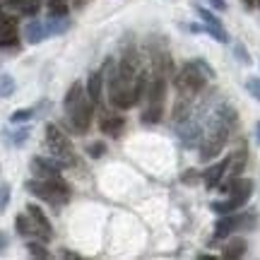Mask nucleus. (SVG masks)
I'll return each instance as SVG.
<instances>
[{"instance_id":"nucleus-1","label":"nucleus","mask_w":260,"mask_h":260,"mask_svg":"<svg viewBox=\"0 0 260 260\" xmlns=\"http://www.w3.org/2000/svg\"><path fill=\"white\" fill-rule=\"evenodd\" d=\"M234 125H236V111H234L232 106H226V104L219 106L217 113H214L212 123H210V128L205 130L203 140H200V159L203 161H210V159H214L222 152Z\"/></svg>"},{"instance_id":"nucleus-2","label":"nucleus","mask_w":260,"mask_h":260,"mask_svg":"<svg viewBox=\"0 0 260 260\" xmlns=\"http://www.w3.org/2000/svg\"><path fill=\"white\" fill-rule=\"evenodd\" d=\"M65 113H68V121L73 125L75 135H84L89 125H92V106L94 104L89 102V96H87V89H84L82 82H73V87L68 89L65 94Z\"/></svg>"},{"instance_id":"nucleus-3","label":"nucleus","mask_w":260,"mask_h":260,"mask_svg":"<svg viewBox=\"0 0 260 260\" xmlns=\"http://www.w3.org/2000/svg\"><path fill=\"white\" fill-rule=\"evenodd\" d=\"M214 77V70L205 60H188L176 75H174V82H176L178 94L183 96H195L205 89L207 80Z\"/></svg>"},{"instance_id":"nucleus-4","label":"nucleus","mask_w":260,"mask_h":260,"mask_svg":"<svg viewBox=\"0 0 260 260\" xmlns=\"http://www.w3.org/2000/svg\"><path fill=\"white\" fill-rule=\"evenodd\" d=\"M167 82L169 77L161 70H152L147 80V106H145V111L140 116V121L145 123V125H154V123L161 121V116H164V99H167Z\"/></svg>"},{"instance_id":"nucleus-5","label":"nucleus","mask_w":260,"mask_h":260,"mask_svg":"<svg viewBox=\"0 0 260 260\" xmlns=\"http://www.w3.org/2000/svg\"><path fill=\"white\" fill-rule=\"evenodd\" d=\"M253 195V181L251 178H236L229 188V198L222 203H212V210L217 214H232L236 210H241L243 205L251 200Z\"/></svg>"},{"instance_id":"nucleus-6","label":"nucleus","mask_w":260,"mask_h":260,"mask_svg":"<svg viewBox=\"0 0 260 260\" xmlns=\"http://www.w3.org/2000/svg\"><path fill=\"white\" fill-rule=\"evenodd\" d=\"M46 145H48V149H51V154H53L63 167H73L75 164L73 142L68 140V135L58 128L56 123H46Z\"/></svg>"},{"instance_id":"nucleus-7","label":"nucleus","mask_w":260,"mask_h":260,"mask_svg":"<svg viewBox=\"0 0 260 260\" xmlns=\"http://www.w3.org/2000/svg\"><path fill=\"white\" fill-rule=\"evenodd\" d=\"M258 224V214H222V219L214 224V239H226L234 232H253Z\"/></svg>"},{"instance_id":"nucleus-8","label":"nucleus","mask_w":260,"mask_h":260,"mask_svg":"<svg viewBox=\"0 0 260 260\" xmlns=\"http://www.w3.org/2000/svg\"><path fill=\"white\" fill-rule=\"evenodd\" d=\"M31 195H37L39 200H44L48 205H65L68 203V198H70V188H60L58 183L53 181H44V178H34V181H27L24 183Z\"/></svg>"},{"instance_id":"nucleus-9","label":"nucleus","mask_w":260,"mask_h":260,"mask_svg":"<svg viewBox=\"0 0 260 260\" xmlns=\"http://www.w3.org/2000/svg\"><path fill=\"white\" fill-rule=\"evenodd\" d=\"M63 164L58 161L56 157H34L31 159V174L37 178H44V181H53L58 183L60 188H70L68 186V181L60 176V171H63Z\"/></svg>"},{"instance_id":"nucleus-10","label":"nucleus","mask_w":260,"mask_h":260,"mask_svg":"<svg viewBox=\"0 0 260 260\" xmlns=\"http://www.w3.org/2000/svg\"><path fill=\"white\" fill-rule=\"evenodd\" d=\"M246 159H248V149L246 147H239L234 152L232 157H229V169H226V181L219 183V190L222 193H229V188L236 178H241V171L246 169Z\"/></svg>"},{"instance_id":"nucleus-11","label":"nucleus","mask_w":260,"mask_h":260,"mask_svg":"<svg viewBox=\"0 0 260 260\" xmlns=\"http://www.w3.org/2000/svg\"><path fill=\"white\" fill-rule=\"evenodd\" d=\"M27 214H29V219H31V224H34V236L41 239L44 243L51 241L53 229H51V222H48V217L44 214V210L39 205H27Z\"/></svg>"},{"instance_id":"nucleus-12","label":"nucleus","mask_w":260,"mask_h":260,"mask_svg":"<svg viewBox=\"0 0 260 260\" xmlns=\"http://www.w3.org/2000/svg\"><path fill=\"white\" fill-rule=\"evenodd\" d=\"M198 10V15L203 17V22H205V31L210 34V37H214L217 41H222V44H226L229 41V34L224 31V27H222V22L214 17L210 10H205V8H195Z\"/></svg>"},{"instance_id":"nucleus-13","label":"nucleus","mask_w":260,"mask_h":260,"mask_svg":"<svg viewBox=\"0 0 260 260\" xmlns=\"http://www.w3.org/2000/svg\"><path fill=\"white\" fill-rule=\"evenodd\" d=\"M104 73L102 70H96V73L89 75V80H87V96H89V102L94 106H104Z\"/></svg>"},{"instance_id":"nucleus-14","label":"nucleus","mask_w":260,"mask_h":260,"mask_svg":"<svg viewBox=\"0 0 260 260\" xmlns=\"http://www.w3.org/2000/svg\"><path fill=\"white\" fill-rule=\"evenodd\" d=\"M226 169H229V157L226 159H222V161H217L214 167H210L207 171L203 174V181H205V188H217L219 183H222V178H224V174H226Z\"/></svg>"},{"instance_id":"nucleus-15","label":"nucleus","mask_w":260,"mask_h":260,"mask_svg":"<svg viewBox=\"0 0 260 260\" xmlns=\"http://www.w3.org/2000/svg\"><path fill=\"white\" fill-rule=\"evenodd\" d=\"M178 138H181V142H183L186 147H195V145L203 140V128L195 121H186L178 128Z\"/></svg>"},{"instance_id":"nucleus-16","label":"nucleus","mask_w":260,"mask_h":260,"mask_svg":"<svg viewBox=\"0 0 260 260\" xmlns=\"http://www.w3.org/2000/svg\"><path fill=\"white\" fill-rule=\"evenodd\" d=\"M99 125H102V133H106L109 138H121L123 130H125V118L116 116V113H106Z\"/></svg>"},{"instance_id":"nucleus-17","label":"nucleus","mask_w":260,"mask_h":260,"mask_svg":"<svg viewBox=\"0 0 260 260\" xmlns=\"http://www.w3.org/2000/svg\"><path fill=\"white\" fill-rule=\"evenodd\" d=\"M46 37H48V29L44 22H39V19L27 22V27H24V39H27L29 44H41Z\"/></svg>"},{"instance_id":"nucleus-18","label":"nucleus","mask_w":260,"mask_h":260,"mask_svg":"<svg viewBox=\"0 0 260 260\" xmlns=\"http://www.w3.org/2000/svg\"><path fill=\"white\" fill-rule=\"evenodd\" d=\"M246 251H248V243H246V239H241V236H234V239H229L226 241V246H224L222 255L224 258H243L246 255Z\"/></svg>"},{"instance_id":"nucleus-19","label":"nucleus","mask_w":260,"mask_h":260,"mask_svg":"<svg viewBox=\"0 0 260 260\" xmlns=\"http://www.w3.org/2000/svg\"><path fill=\"white\" fill-rule=\"evenodd\" d=\"M46 29H48V34H53V37L65 34V31L70 29V17H68V15H48Z\"/></svg>"},{"instance_id":"nucleus-20","label":"nucleus","mask_w":260,"mask_h":260,"mask_svg":"<svg viewBox=\"0 0 260 260\" xmlns=\"http://www.w3.org/2000/svg\"><path fill=\"white\" fill-rule=\"evenodd\" d=\"M3 138H5V142H8V145L19 147V145H24V142H27V138H29V125L17 128V130H3Z\"/></svg>"},{"instance_id":"nucleus-21","label":"nucleus","mask_w":260,"mask_h":260,"mask_svg":"<svg viewBox=\"0 0 260 260\" xmlns=\"http://www.w3.org/2000/svg\"><path fill=\"white\" fill-rule=\"evenodd\" d=\"M15 226H17V234H19V236H24V239L34 236V224H31V219H29V214H17Z\"/></svg>"},{"instance_id":"nucleus-22","label":"nucleus","mask_w":260,"mask_h":260,"mask_svg":"<svg viewBox=\"0 0 260 260\" xmlns=\"http://www.w3.org/2000/svg\"><path fill=\"white\" fill-rule=\"evenodd\" d=\"M27 253L31 255V258H39V260L51 258V253H48V248L44 246L41 239H39V241H27Z\"/></svg>"},{"instance_id":"nucleus-23","label":"nucleus","mask_w":260,"mask_h":260,"mask_svg":"<svg viewBox=\"0 0 260 260\" xmlns=\"http://www.w3.org/2000/svg\"><path fill=\"white\" fill-rule=\"evenodd\" d=\"M41 3H44V0H22V3H19V12H22V15H29V17H37Z\"/></svg>"},{"instance_id":"nucleus-24","label":"nucleus","mask_w":260,"mask_h":260,"mask_svg":"<svg viewBox=\"0 0 260 260\" xmlns=\"http://www.w3.org/2000/svg\"><path fill=\"white\" fill-rule=\"evenodd\" d=\"M12 94H15V80L10 75H0V96L8 99Z\"/></svg>"},{"instance_id":"nucleus-25","label":"nucleus","mask_w":260,"mask_h":260,"mask_svg":"<svg viewBox=\"0 0 260 260\" xmlns=\"http://www.w3.org/2000/svg\"><path fill=\"white\" fill-rule=\"evenodd\" d=\"M15 27H17V17H5V15H0V37L15 34Z\"/></svg>"},{"instance_id":"nucleus-26","label":"nucleus","mask_w":260,"mask_h":260,"mask_svg":"<svg viewBox=\"0 0 260 260\" xmlns=\"http://www.w3.org/2000/svg\"><path fill=\"white\" fill-rule=\"evenodd\" d=\"M34 118V109H17L15 113H10V123H24Z\"/></svg>"},{"instance_id":"nucleus-27","label":"nucleus","mask_w":260,"mask_h":260,"mask_svg":"<svg viewBox=\"0 0 260 260\" xmlns=\"http://www.w3.org/2000/svg\"><path fill=\"white\" fill-rule=\"evenodd\" d=\"M70 8L65 0H48V15H68Z\"/></svg>"},{"instance_id":"nucleus-28","label":"nucleus","mask_w":260,"mask_h":260,"mask_svg":"<svg viewBox=\"0 0 260 260\" xmlns=\"http://www.w3.org/2000/svg\"><path fill=\"white\" fill-rule=\"evenodd\" d=\"M246 89L251 92V96L255 102H260V77H248L246 80Z\"/></svg>"},{"instance_id":"nucleus-29","label":"nucleus","mask_w":260,"mask_h":260,"mask_svg":"<svg viewBox=\"0 0 260 260\" xmlns=\"http://www.w3.org/2000/svg\"><path fill=\"white\" fill-rule=\"evenodd\" d=\"M104 152H106V145H104V142H92V145H87V154L92 159L104 157Z\"/></svg>"},{"instance_id":"nucleus-30","label":"nucleus","mask_w":260,"mask_h":260,"mask_svg":"<svg viewBox=\"0 0 260 260\" xmlns=\"http://www.w3.org/2000/svg\"><path fill=\"white\" fill-rule=\"evenodd\" d=\"M8 203H10V186L3 183V186H0V212L8 207Z\"/></svg>"},{"instance_id":"nucleus-31","label":"nucleus","mask_w":260,"mask_h":260,"mask_svg":"<svg viewBox=\"0 0 260 260\" xmlns=\"http://www.w3.org/2000/svg\"><path fill=\"white\" fill-rule=\"evenodd\" d=\"M0 48H17V37H15V34L0 37Z\"/></svg>"},{"instance_id":"nucleus-32","label":"nucleus","mask_w":260,"mask_h":260,"mask_svg":"<svg viewBox=\"0 0 260 260\" xmlns=\"http://www.w3.org/2000/svg\"><path fill=\"white\" fill-rule=\"evenodd\" d=\"M198 174H195L193 169H190V171H188V174H183V178H181V181H183V183H195V181H198Z\"/></svg>"},{"instance_id":"nucleus-33","label":"nucleus","mask_w":260,"mask_h":260,"mask_svg":"<svg viewBox=\"0 0 260 260\" xmlns=\"http://www.w3.org/2000/svg\"><path fill=\"white\" fill-rule=\"evenodd\" d=\"M236 53H239V60H241V63H251V58L243 51V46H236Z\"/></svg>"},{"instance_id":"nucleus-34","label":"nucleus","mask_w":260,"mask_h":260,"mask_svg":"<svg viewBox=\"0 0 260 260\" xmlns=\"http://www.w3.org/2000/svg\"><path fill=\"white\" fill-rule=\"evenodd\" d=\"M207 3H210L214 10H219V12H222V10H226V3H224V0H207Z\"/></svg>"},{"instance_id":"nucleus-35","label":"nucleus","mask_w":260,"mask_h":260,"mask_svg":"<svg viewBox=\"0 0 260 260\" xmlns=\"http://www.w3.org/2000/svg\"><path fill=\"white\" fill-rule=\"evenodd\" d=\"M8 248V234L0 232V251H5Z\"/></svg>"},{"instance_id":"nucleus-36","label":"nucleus","mask_w":260,"mask_h":260,"mask_svg":"<svg viewBox=\"0 0 260 260\" xmlns=\"http://www.w3.org/2000/svg\"><path fill=\"white\" fill-rule=\"evenodd\" d=\"M87 3H89V0H73V10H82Z\"/></svg>"},{"instance_id":"nucleus-37","label":"nucleus","mask_w":260,"mask_h":260,"mask_svg":"<svg viewBox=\"0 0 260 260\" xmlns=\"http://www.w3.org/2000/svg\"><path fill=\"white\" fill-rule=\"evenodd\" d=\"M255 135H258V142H260V121H258V125H255Z\"/></svg>"},{"instance_id":"nucleus-38","label":"nucleus","mask_w":260,"mask_h":260,"mask_svg":"<svg viewBox=\"0 0 260 260\" xmlns=\"http://www.w3.org/2000/svg\"><path fill=\"white\" fill-rule=\"evenodd\" d=\"M0 5H3V0H0Z\"/></svg>"},{"instance_id":"nucleus-39","label":"nucleus","mask_w":260,"mask_h":260,"mask_svg":"<svg viewBox=\"0 0 260 260\" xmlns=\"http://www.w3.org/2000/svg\"><path fill=\"white\" fill-rule=\"evenodd\" d=\"M258 5H260V0H258Z\"/></svg>"}]
</instances>
